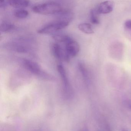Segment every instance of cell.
Wrapping results in <instances>:
<instances>
[{
    "mask_svg": "<svg viewBox=\"0 0 131 131\" xmlns=\"http://www.w3.org/2000/svg\"><path fill=\"white\" fill-rule=\"evenodd\" d=\"M29 15V12L23 9H18L14 12V16L19 19H25Z\"/></svg>",
    "mask_w": 131,
    "mask_h": 131,
    "instance_id": "obj_12",
    "label": "cell"
},
{
    "mask_svg": "<svg viewBox=\"0 0 131 131\" xmlns=\"http://www.w3.org/2000/svg\"><path fill=\"white\" fill-rule=\"evenodd\" d=\"M114 3L111 1L102 2L99 5L96 9L99 14H107L111 13L114 7Z\"/></svg>",
    "mask_w": 131,
    "mask_h": 131,
    "instance_id": "obj_8",
    "label": "cell"
},
{
    "mask_svg": "<svg viewBox=\"0 0 131 131\" xmlns=\"http://www.w3.org/2000/svg\"><path fill=\"white\" fill-rule=\"evenodd\" d=\"M80 131H88V129H87L86 128H83L82 129H81L80 130Z\"/></svg>",
    "mask_w": 131,
    "mask_h": 131,
    "instance_id": "obj_16",
    "label": "cell"
},
{
    "mask_svg": "<svg viewBox=\"0 0 131 131\" xmlns=\"http://www.w3.org/2000/svg\"><path fill=\"white\" fill-rule=\"evenodd\" d=\"M9 5V1H0V8H5Z\"/></svg>",
    "mask_w": 131,
    "mask_h": 131,
    "instance_id": "obj_14",
    "label": "cell"
},
{
    "mask_svg": "<svg viewBox=\"0 0 131 131\" xmlns=\"http://www.w3.org/2000/svg\"><path fill=\"white\" fill-rule=\"evenodd\" d=\"M70 23L69 21L59 19L42 27L38 30V32L40 34H55L57 31L67 27Z\"/></svg>",
    "mask_w": 131,
    "mask_h": 131,
    "instance_id": "obj_5",
    "label": "cell"
},
{
    "mask_svg": "<svg viewBox=\"0 0 131 131\" xmlns=\"http://www.w3.org/2000/svg\"><path fill=\"white\" fill-rule=\"evenodd\" d=\"M10 6L19 9H23L27 7L30 4L29 1L25 0H9Z\"/></svg>",
    "mask_w": 131,
    "mask_h": 131,
    "instance_id": "obj_9",
    "label": "cell"
},
{
    "mask_svg": "<svg viewBox=\"0 0 131 131\" xmlns=\"http://www.w3.org/2000/svg\"><path fill=\"white\" fill-rule=\"evenodd\" d=\"M99 14L97 12L96 9L91 10L90 15V21L93 24H99L100 20L98 17Z\"/></svg>",
    "mask_w": 131,
    "mask_h": 131,
    "instance_id": "obj_13",
    "label": "cell"
},
{
    "mask_svg": "<svg viewBox=\"0 0 131 131\" xmlns=\"http://www.w3.org/2000/svg\"><path fill=\"white\" fill-rule=\"evenodd\" d=\"M0 29L1 32L7 33L15 30L16 29V27L14 24L10 22L3 21L1 24Z\"/></svg>",
    "mask_w": 131,
    "mask_h": 131,
    "instance_id": "obj_10",
    "label": "cell"
},
{
    "mask_svg": "<svg viewBox=\"0 0 131 131\" xmlns=\"http://www.w3.org/2000/svg\"><path fill=\"white\" fill-rule=\"evenodd\" d=\"M34 13L41 15L59 14L63 11L62 7L60 4L50 2L36 5L32 7Z\"/></svg>",
    "mask_w": 131,
    "mask_h": 131,
    "instance_id": "obj_2",
    "label": "cell"
},
{
    "mask_svg": "<svg viewBox=\"0 0 131 131\" xmlns=\"http://www.w3.org/2000/svg\"><path fill=\"white\" fill-rule=\"evenodd\" d=\"M21 62L24 67L32 74L44 79L55 80L53 76L44 71L37 63L26 59H22Z\"/></svg>",
    "mask_w": 131,
    "mask_h": 131,
    "instance_id": "obj_3",
    "label": "cell"
},
{
    "mask_svg": "<svg viewBox=\"0 0 131 131\" xmlns=\"http://www.w3.org/2000/svg\"><path fill=\"white\" fill-rule=\"evenodd\" d=\"M32 40L26 38L15 39L5 44L7 49L21 53H27L32 49Z\"/></svg>",
    "mask_w": 131,
    "mask_h": 131,
    "instance_id": "obj_1",
    "label": "cell"
},
{
    "mask_svg": "<svg viewBox=\"0 0 131 131\" xmlns=\"http://www.w3.org/2000/svg\"><path fill=\"white\" fill-rule=\"evenodd\" d=\"M78 27L79 30L86 34H92L94 33L92 25L90 24L81 23L78 25Z\"/></svg>",
    "mask_w": 131,
    "mask_h": 131,
    "instance_id": "obj_11",
    "label": "cell"
},
{
    "mask_svg": "<svg viewBox=\"0 0 131 131\" xmlns=\"http://www.w3.org/2000/svg\"><path fill=\"white\" fill-rule=\"evenodd\" d=\"M52 52L53 56L57 59L65 62H69L70 58L67 55L65 47L59 43L53 44L52 46Z\"/></svg>",
    "mask_w": 131,
    "mask_h": 131,
    "instance_id": "obj_6",
    "label": "cell"
},
{
    "mask_svg": "<svg viewBox=\"0 0 131 131\" xmlns=\"http://www.w3.org/2000/svg\"><path fill=\"white\" fill-rule=\"evenodd\" d=\"M57 69L62 80L64 91L66 92V94L69 95V93L70 90V86L66 69L62 64H59L57 66Z\"/></svg>",
    "mask_w": 131,
    "mask_h": 131,
    "instance_id": "obj_7",
    "label": "cell"
},
{
    "mask_svg": "<svg viewBox=\"0 0 131 131\" xmlns=\"http://www.w3.org/2000/svg\"><path fill=\"white\" fill-rule=\"evenodd\" d=\"M60 42L65 44V48L67 55L70 58H73L78 55L80 47L79 43L67 35L63 34Z\"/></svg>",
    "mask_w": 131,
    "mask_h": 131,
    "instance_id": "obj_4",
    "label": "cell"
},
{
    "mask_svg": "<svg viewBox=\"0 0 131 131\" xmlns=\"http://www.w3.org/2000/svg\"><path fill=\"white\" fill-rule=\"evenodd\" d=\"M125 26L127 29H131V20H127L125 23Z\"/></svg>",
    "mask_w": 131,
    "mask_h": 131,
    "instance_id": "obj_15",
    "label": "cell"
}]
</instances>
